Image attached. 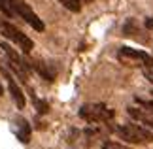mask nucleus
<instances>
[{
	"label": "nucleus",
	"mask_w": 153,
	"mask_h": 149,
	"mask_svg": "<svg viewBox=\"0 0 153 149\" xmlns=\"http://www.w3.org/2000/svg\"><path fill=\"white\" fill-rule=\"evenodd\" d=\"M114 130L121 140L128 142V144H148V142H153V132L151 130H146L144 127H140L136 123L119 125V127H115Z\"/></svg>",
	"instance_id": "nucleus-1"
},
{
	"label": "nucleus",
	"mask_w": 153,
	"mask_h": 149,
	"mask_svg": "<svg viewBox=\"0 0 153 149\" xmlns=\"http://www.w3.org/2000/svg\"><path fill=\"white\" fill-rule=\"evenodd\" d=\"M114 115V110L104 104H83L79 108V117L87 123H110Z\"/></svg>",
	"instance_id": "nucleus-2"
},
{
	"label": "nucleus",
	"mask_w": 153,
	"mask_h": 149,
	"mask_svg": "<svg viewBox=\"0 0 153 149\" xmlns=\"http://www.w3.org/2000/svg\"><path fill=\"white\" fill-rule=\"evenodd\" d=\"M119 59L128 66H146L151 68L153 66V57L148 53L140 51V49H132V47H121L119 49Z\"/></svg>",
	"instance_id": "nucleus-3"
},
{
	"label": "nucleus",
	"mask_w": 153,
	"mask_h": 149,
	"mask_svg": "<svg viewBox=\"0 0 153 149\" xmlns=\"http://www.w3.org/2000/svg\"><path fill=\"white\" fill-rule=\"evenodd\" d=\"M0 49H4L6 57H8V61H10V68L21 77V81H27V77H28V70H30V62H25V61H23V59L15 53L13 47H11L10 44H6V42H2V44H0Z\"/></svg>",
	"instance_id": "nucleus-4"
},
{
	"label": "nucleus",
	"mask_w": 153,
	"mask_h": 149,
	"mask_svg": "<svg viewBox=\"0 0 153 149\" xmlns=\"http://www.w3.org/2000/svg\"><path fill=\"white\" fill-rule=\"evenodd\" d=\"M0 30H2V34L8 40H11V42H15L17 45L23 49V53H30L32 51V47H34V44H32V40L27 36V34H23L17 27H13L11 23H0Z\"/></svg>",
	"instance_id": "nucleus-5"
},
{
	"label": "nucleus",
	"mask_w": 153,
	"mask_h": 149,
	"mask_svg": "<svg viewBox=\"0 0 153 149\" xmlns=\"http://www.w3.org/2000/svg\"><path fill=\"white\" fill-rule=\"evenodd\" d=\"M11 4H13V10H15V13L21 17V19H25L28 25H30L34 30H38V32H42L45 25H44V21L40 19V17L34 13V11L30 10V6L25 4L23 0H11Z\"/></svg>",
	"instance_id": "nucleus-6"
},
{
	"label": "nucleus",
	"mask_w": 153,
	"mask_h": 149,
	"mask_svg": "<svg viewBox=\"0 0 153 149\" xmlns=\"http://www.w3.org/2000/svg\"><path fill=\"white\" fill-rule=\"evenodd\" d=\"M6 79H8V89H10V94H11V98H13L15 106L19 110H23V108H25V94H23V91L19 89V85L15 83V79L11 77V74L6 77Z\"/></svg>",
	"instance_id": "nucleus-7"
},
{
	"label": "nucleus",
	"mask_w": 153,
	"mask_h": 149,
	"mask_svg": "<svg viewBox=\"0 0 153 149\" xmlns=\"http://www.w3.org/2000/svg\"><path fill=\"white\" fill-rule=\"evenodd\" d=\"M128 115H131L132 119H136L138 123L146 125V127L153 128V113L148 111V110H140V108H127Z\"/></svg>",
	"instance_id": "nucleus-8"
},
{
	"label": "nucleus",
	"mask_w": 153,
	"mask_h": 149,
	"mask_svg": "<svg viewBox=\"0 0 153 149\" xmlns=\"http://www.w3.org/2000/svg\"><path fill=\"white\" fill-rule=\"evenodd\" d=\"M17 128H15V134L17 138H19V142H23V144H28L30 142V125H28L25 119H17Z\"/></svg>",
	"instance_id": "nucleus-9"
},
{
	"label": "nucleus",
	"mask_w": 153,
	"mask_h": 149,
	"mask_svg": "<svg viewBox=\"0 0 153 149\" xmlns=\"http://www.w3.org/2000/svg\"><path fill=\"white\" fill-rule=\"evenodd\" d=\"M30 68L36 70V72L44 77V79H48V81H53V79H55L53 72H49V70H48V64H44V62H40V61H34V62H30Z\"/></svg>",
	"instance_id": "nucleus-10"
},
{
	"label": "nucleus",
	"mask_w": 153,
	"mask_h": 149,
	"mask_svg": "<svg viewBox=\"0 0 153 149\" xmlns=\"http://www.w3.org/2000/svg\"><path fill=\"white\" fill-rule=\"evenodd\" d=\"M0 11H2L4 15L8 17H15V10H13V4H11V0H0Z\"/></svg>",
	"instance_id": "nucleus-11"
},
{
	"label": "nucleus",
	"mask_w": 153,
	"mask_h": 149,
	"mask_svg": "<svg viewBox=\"0 0 153 149\" xmlns=\"http://www.w3.org/2000/svg\"><path fill=\"white\" fill-rule=\"evenodd\" d=\"M59 2H61L64 8H68L70 11H76V13L81 10V2H79V0H59Z\"/></svg>",
	"instance_id": "nucleus-12"
},
{
	"label": "nucleus",
	"mask_w": 153,
	"mask_h": 149,
	"mask_svg": "<svg viewBox=\"0 0 153 149\" xmlns=\"http://www.w3.org/2000/svg\"><path fill=\"white\" fill-rule=\"evenodd\" d=\"M136 104L140 106V108H144V110H148L153 113V100H144V98H136Z\"/></svg>",
	"instance_id": "nucleus-13"
},
{
	"label": "nucleus",
	"mask_w": 153,
	"mask_h": 149,
	"mask_svg": "<svg viewBox=\"0 0 153 149\" xmlns=\"http://www.w3.org/2000/svg\"><path fill=\"white\" fill-rule=\"evenodd\" d=\"M34 104H36V110H38V113H48L49 111V106H48V102L45 100H34Z\"/></svg>",
	"instance_id": "nucleus-14"
},
{
	"label": "nucleus",
	"mask_w": 153,
	"mask_h": 149,
	"mask_svg": "<svg viewBox=\"0 0 153 149\" xmlns=\"http://www.w3.org/2000/svg\"><path fill=\"white\" fill-rule=\"evenodd\" d=\"M102 149H128V147L121 145V144H117V142H104Z\"/></svg>",
	"instance_id": "nucleus-15"
},
{
	"label": "nucleus",
	"mask_w": 153,
	"mask_h": 149,
	"mask_svg": "<svg viewBox=\"0 0 153 149\" xmlns=\"http://www.w3.org/2000/svg\"><path fill=\"white\" fill-rule=\"evenodd\" d=\"M146 28L153 30V17H148V19H146Z\"/></svg>",
	"instance_id": "nucleus-16"
},
{
	"label": "nucleus",
	"mask_w": 153,
	"mask_h": 149,
	"mask_svg": "<svg viewBox=\"0 0 153 149\" xmlns=\"http://www.w3.org/2000/svg\"><path fill=\"white\" fill-rule=\"evenodd\" d=\"M146 77H148V79L153 83V66H151L149 70H146Z\"/></svg>",
	"instance_id": "nucleus-17"
},
{
	"label": "nucleus",
	"mask_w": 153,
	"mask_h": 149,
	"mask_svg": "<svg viewBox=\"0 0 153 149\" xmlns=\"http://www.w3.org/2000/svg\"><path fill=\"white\" fill-rule=\"evenodd\" d=\"M83 2H93V0H83Z\"/></svg>",
	"instance_id": "nucleus-18"
},
{
	"label": "nucleus",
	"mask_w": 153,
	"mask_h": 149,
	"mask_svg": "<svg viewBox=\"0 0 153 149\" xmlns=\"http://www.w3.org/2000/svg\"><path fill=\"white\" fill-rule=\"evenodd\" d=\"M0 94H2V85H0Z\"/></svg>",
	"instance_id": "nucleus-19"
},
{
	"label": "nucleus",
	"mask_w": 153,
	"mask_h": 149,
	"mask_svg": "<svg viewBox=\"0 0 153 149\" xmlns=\"http://www.w3.org/2000/svg\"><path fill=\"white\" fill-rule=\"evenodd\" d=\"M151 94H153V91H151Z\"/></svg>",
	"instance_id": "nucleus-20"
}]
</instances>
